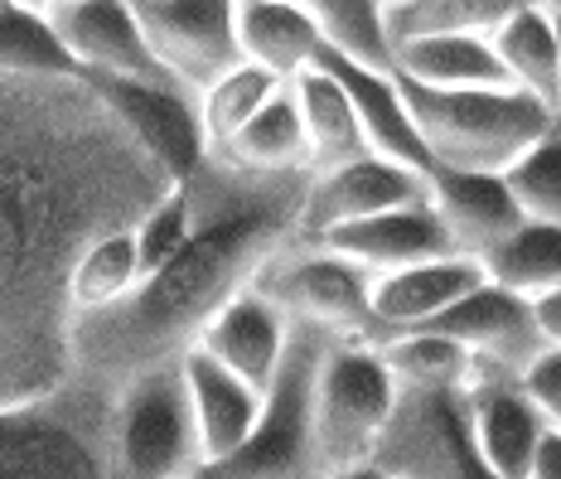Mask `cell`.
<instances>
[{
	"label": "cell",
	"instance_id": "7a4b0ae2",
	"mask_svg": "<svg viewBox=\"0 0 561 479\" xmlns=\"http://www.w3.org/2000/svg\"><path fill=\"white\" fill-rule=\"evenodd\" d=\"M314 170H252L208 150L190 174L194 232L126 300L73 324V378L116 392L136 373L184 358L276 252L306 232Z\"/></svg>",
	"mask_w": 561,
	"mask_h": 479
},
{
	"label": "cell",
	"instance_id": "52a82bcc",
	"mask_svg": "<svg viewBox=\"0 0 561 479\" xmlns=\"http://www.w3.org/2000/svg\"><path fill=\"white\" fill-rule=\"evenodd\" d=\"M116 479H194L208 465L184 358L136 373L112 392Z\"/></svg>",
	"mask_w": 561,
	"mask_h": 479
},
{
	"label": "cell",
	"instance_id": "7bdbcfd3",
	"mask_svg": "<svg viewBox=\"0 0 561 479\" xmlns=\"http://www.w3.org/2000/svg\"><path fill=\"white\" fill-rule=\"evenodd\" d=\"M194 479H198V475H194Z\"/></svg>",
	"mask_w": 561,
	"mask_h": 479
},
{
	"label": "cell",
	"instance_id": "d6a6232c",
	"mask_svg": "<svg viewBox=\"0 0 561 479\" xmlns=\"http://www.w3.org/2000/svg\"><path fill=\"white\" fill-rule=\"evenodd\" d=\"M300 5L334 49L364 58L373 68H392V39H388V15L382 0H290Z\"/></svg>",
	"mask_w": 561,
	"mask_h": 479
},
{
	"label": "cell",
	"instance_id": "ac0fdd59",
	"mask_svg": "<svg viewBox=\"0 0 561 479\" xmlns=\"http://www.w3.org/2000/svg\"><path fill=\"white\" fill-rule=\"evenodd\" d=\"M431 208L446 224L455 252H470L484 262L499 242L518 224H528L518 194H513L508 174H484V170H446L436 166L426 180Z\"/></svg>",
	"mask_w": 561,
	"mask_h": 479
},
{
	"label": "cell",
	"instance_id": "5bb4252c",
	"mask_svg": "<svg viewBox=\"0 0 561 479\" xmlns=\"http://www.w3.org/2000/svg\"><path fill=\"white\" fill-rule=\"evenodd\" d=\"M426 180L431 174H421L412 166H397L388 156H358V160H348V166L320 170L310 180L306 232H300V238H320V232L358 224V218L416 204V198H426Z\"/></svg>",
	"mask_w": 561,
	"mask_h": 479
},
{
	"label": "cell",
	"instance_id": "9c48e42d",
	"mask_svg": "<svg viewBox=\"0 0 561 479\" xmlns=\"http://www.w3.org/2000/svg\"><path fill=\"white\" fill-rule=\"evenodd\" d=\"M256 290L272 296L290 320L324 324L334 334H373V272L324 242H290L266 262Z\"/></svg>",
	"mask_w": 561,
	"mask_h": 479
},
{
	"label": "cell",
	"instance_id": "836d02e7",
	"mask_svg": "<svg viewBox=\"0 0 561 479\" xmlns=\"http://www.w3.org/2000/svg\"><path fill=\"white\" fill-rule=\"evenodd\" d=\"M508 184H513V194H518V204L528 218L561 224V126L508 170Z\"/></svg>",
	"mask_w": 561,
	"mask_h": 479
},
{
	"label": "cell",
	"instance_id": "4fadbf2b",
	"mask_svg": "<svg viewBox=\"0 0 561 479\" xmlns=\"http://www.w3.org/2000/svg\"><path fill=\"white\" fill-rule=\"evenodd\" d=\"M83 73V68H78ZM92 88L116 107L126 126L156 150L174 170V180H190L198 160L208 156L204 116H198V98L180 83H140V78H116V73H83Z\"/></svg>",
	"mask_w": 561,
	"mask_h": 479
},
{
	"label": "cell",
	"instance_id": "f546056e",
	"mask_svg": "<svg viewBox=\"0 0 561 479\" xmlns=\"http://www.w3.org/2000/svg\"><path fill=\"white\" fill-rule=\"evenodd\" d=\"M0 73H34V78L78 73L54 15L20 5V0H0Z\"/></svg>",
	"mask_w": 561,
	"mask_h": 479
},
{
	"label": "cell",
	"instance_id": "f1b7e54d",
	"mask_svg": "<svg viewBox=\"0 0 561 479\" xmlns=\"http://www.w3.org/2000/svg\"><path fill=\"white\" fill-rule=\"evenodd\" d=\"M489 282L518 290L528 300H542L547 290L561 286V224H542L528 218L484 256Z\"/></svg>",
	"mask_w": 561,
	"mask_h": 479
},
{
	"label": "cell",
	"instance_id": "83f0119b",
	"mask_svg": "<svg viewBox=\"0 0 561 479\" xmlns=\"http://www.w3.org/2000/svg\"><path fill=\"white\" fill-rule=\"evenodd\" d=\"M224 156H232L238 166L252 170H314L310 166V136H306V116H300L296 88H280L248 132L232 146H224Z\"/></svg>",
	"mask_w": 561,
	"mask_h": 479
},
{
	"label": "cell",
	"instance_id": "603a6c76",
	"mask_svg": "<svg viewBox=\"0 0 561 479\" xmlns=\"http://www.w3.org/2000/svg\"><path fill=\"white\" fill-rule=\"evenodd\" d=\"M238 39L248 64L276 78H300L324 49V30L290 0H238Z\"/></svg>",
	"mask_w": 561,
	"mask_h": 479
},
{
	"label": "cell",
	"instance_id": "ffe728a7",
	"mask_svg": "<svg viewBox=\"0 0 561 479\" xmlns=\"http://www.w3.org/2000/svg\"><path fill=\"white\" fill-rule=\"evenodd\" d=\"M290 330H296V320H290L272 296H262L256 286H248L232 306L218 310V320L208 324L194 349L214 354L224 368H232L238 378H248L266 392L276 383L280 364H286Z\"/></svg>",
	"mask_w": 561,
	"mask_h": 479
},
{
	"label": "cell",
	"instance_id": "74e56055",
	"mask_svg": "<svg viewBox=\"0 0 561 479\" xmlns=\"http://www.w3.org/2000/svg\"><path fill=\"white\" fill-rule=\"evenodd\" d=\"M537 306V324H542V334L552 339V344H561V286L547 290L542 300H533Z\"/></svg>",
	"mask_w": 561,
	"mask_h": 479
},
{
	"label": "cell",
	"instance_id": "7402d4cb",
	"mask_svg": "<svg viewBox=\"0 0 561 479\" xmlns=\"http://www.w3.org/2000/svg\"><path fill=\"white\" fill-rule=\"evenodd\" d=\"M392 73L421 88L460 92V88H513L504 58L489 34H450V39H412L397 44Z\"/></svg>",
	"mask_w": 561,
	"mask_h": 479
},
{
	"label": "cell",
	"instance_id": "7c38bea8",
	"mask_svg": "<svg viewBox=\"0 0 561 479\" xmlns=\"http://www.w3.org/2000/svg\"><path fill=\"white\" fill-rule=\"evenodd\" d=\"M49 15L83 73H116V78H140V83H180L160 64V54L150 49L136 0H68V5L49 10Z\"/></svg>",
	"mask_w": 561,
	"mask_h": 479
},
{
	"label": "cell",
	"instance_id": "8fae6325",
	"mask_svg": "<svg viewBox=\"0 0 561 479\" xmlns=\"http://www.w3.org/2000/svg\"><path fill=\"white\" fill-rule=\"evenodd\" d=\"M421 330H440V334L460 339L484 368L513 373V378H523V373L552 349V339L537 324L533 300L499 286V282H484L479 290H470L460 306H450L431 324H421Z\"/></svg>",
	"mask_w": 561,
	"mask_h": 479
},
{
	"label": "cell",
	"instance_id": "60d3db41",
	"mask_svg": "<svg viewBox=\"0 0 561 479\" xmlns=\"http://www.w3.org/2000/svg\"><path fill=\"white\" fill-rule=\"evenodd\" d=\"M537 5H547V10H561V0H537Z\"/></svg>",
	"mask_w": 561,
	"mask_h": 479
},
{
	"label": "cell",
	"instance_id": "ba28073f",
	"mask_svg": "<svg viewBox=\"0 0 561 479\" xmlns=\"http://www.w3.org/2000/svg\"><path fill=\"white\" fill-rule=\"evenodd\" d=\"M373 460L402 479H504L474 446L465 388H402L397 417Z\"/></svg>",
	"mask_w": 561,
	"mask_h": 479
},
{
	"label": "cell",
	"instance_id": "6da1fadb",
	"mask_svg": "<svg viewBox=\"0 0 561 479\" xmlns=\"http://www.w3.org/2000/svg\"><path fill=\"white\" fill-rule=\"evenodd\" d=\"M174 170L83 73H0V407L73 378V272Z\"/></svg>",
	"mask_w": 561,
	"mask_h": 479
},
{
	"label": "cell",
	"instance_id": "5b68a950",
	"mask_svg": "<svg viewBox=\"0 0 561 479\" xmlns=\"http://www.w3.org/2000/svg\"><path fill=\"white\" fill-rule=\"evenodd\" d=\"M334 339L339 334L324 324L296 320L286 364L266 388L262 422L228 460L204 465L198 479H324L320 446H314V383Z\"/></svg>",
	"mask_w": 561,
	"mask_h": 479
},
{
	"label": "cell",
	"instance_id": "2e32d148",
	"mask_svg": "<svg viewBox=\"0 0 561 479\" xmlns=\"http://www.w3.org/2000/svg\"><path fill=\"white\" fill-rule=\"evenodd\" d=\"M465 392H470V431H474V446L484 455V465L504 479H528L537 446L552 431V422L528 397L523 378L479 364L474 383Z\"/></svg>",
	"mask_w": 561,
	"mask_h": 479
},
{
	"label": "cell",
	"instance_id": "e575fe53",
	"mask_svg": "<svg viewBox=\"0 0 561 479\" xmlns=\"http://www.w3.org/2000/svg\"><path fill=\"white\" fill-rule=\"evenodd\" d=\"M190 232H194L190 184H174V190L136 224V252H140V266H146V276L160 272V266H165L170 256L180 252L184 242H190Z\"/></svg>",
	"mask_w": 561,
	"mask_h": 479
},
{
	"label": "cell",
	"instance_id": "3957f363",
	"mask_svg": "<svg viewBox=\"0 0 561 479\" xmlns=\"http://www.w3.org/2000/svg\"><path fill=\"white\" fill-rule=\"evenodd\" d=\"M407 102L426 136L436 166L446 170H484V174H508L523 156L547 141L561 126V116L542 98L523 88H421L407 83Z\"/></svg>",
	"mask_w": 561,
	"mask_h": 479
},
{
	"label": "cell",
	"instance_id": "484cf974",
	"mask_svg": "<svg viewBox=\"0 0 561 479\" xmlns=\"http://www.w3.org/2000/svg\"><path fill=\"white\" fill-rule=\"evenodd\" d=\"M518 5L523 0H392L382 15H388V39L397 54V44L412 39H450V34L494 39Z\"/></svg>",
	"mask_w": 561,
	"mask_h": 479
},
{
	"label": "cell",
	"instance_id": "e0dca14e",
	"mask_svg": "<svg viewBox=\"0 0 561 479\" xmlns=\"http://www.w3.org/2000/svg\"><path fill=\"white\" fill-rule=\"evenodd\" d=\"M484 282H489V266L470 252L431 256V262L373 276V339L397 334V330H421V324H431L450 306H460Z\"/></svg>",
	"mask_w": 561,
	"mask_h": 479
},
{
	"label": "cell",
	"instance_id": "d6986e66",
	"mask_svg": "<svg viewBox=\"0 0 561 479\" xmlns=\"http://www.w3.org/2000/svg\"><path fill=\"white\" fill-rule=\"evenodd\" d=\"M310 242H324V248L344 252L348 262L368 266L373 276L455 252L450 232H446V224H440L436 208H431V198H416V204L388 208V214L358 218V224H344V228H334V232H320V238H310Z\"/></svg>",
	"mask_w": 561,
	"mask_h": 479
},
{
	"label": "cell",
	"instance_id": "ab89813d",
	"mask_svg": "<svg viewBox=\"0 0 561 479\" xmlns=\"http://www.w3.org/2000/svg\"><path fill=\"white\" fill-rule=\"evenodd\" d=\"M20 5H30V10H44V15H49V10H58V5H68V0H20Z\"/></svg>",
	"mask_w": 561,
	"mask_h": 479
},
{
	"label": "cell",
	"instance_id": "d590c367",
	"mask_svg": "<svg viewBox=\"0 0 561 479\" xmlns=\"http://www.w3.org/2000/svg\"><path fill=\"white\" fill-rule=\"evenodd\" d=\"M523 388H528V397L542 407L547 422L561 431V344H552L528 373H523Z\"/></svg>",
	"mask_w": 561,
	"mask_h": 479
},
{
	"label": "cell",
	"instance_id": "4316f807",
	"mask_svg": "<svg viewBox=\"0 0 561 479\" xmlns=\"http://www.w3.org/2000/svg\"><path fill=\"white\" fill-rule=\"evenodd\" d=\"M378 349L402 388H470L479 373V358L470 349L440 330L378 334Z\"/></svg>",
	"mask_w": 561,
	"mask_h": 479
},
{
	"label": "cell",
	"instance_id": "9a60e30c",
	"mask_svg": "<svg viewBox=\"0 0 561 479\" xmlns=\"http://www.w3.org/2000/svg\"><path fill=\"white\" fill-rule=\"evenodd\" d=\"M314 68H330L339 83L348 88L358 116H364L368 146L378 150V156L397 160V166H412L421 174L436 170V156H431L426 136H421V126L412 116V102H407V88H402V78H397L392 68H373V64H364V58L334 49L330 39H324Z\"/></svg>",
	"mask_w": 561,
	"mask_h": 479
},
{
	"label": "cell",
	"instance_id": "cb8c5ba5",
	"mask_svg": "<svg viewBox=\"0 0 561 479\" xmlns=\"http://www.w3.org/2000/svg\"><path fill=\"white\" fill-rule=\"evenodd\" d=\"M290 88H296L300 116H306L314 174L348 166V160H358V156H378V150L368 146L364 116H358L354 98H348V88L339 83L330 68H306L300 78H290Z\"/></svg>",
	"mask_w": 561,
	"mask_h": 479
},
{
	"label": "cell",
	"instance_id": "277c9868",
	"mask_svg": "<svg viewBox=\"0 0 561 479\" xmlns=\"http://www.w3.org/2000/svg\"><path fill=\"white\" fill-rule=\"evenodd\" d=\"M0 479H116L112 392L68 378L64 388L0 407Z\"/></svg>",
	"mask_w": 561,
	"mask_h": 479
},
{
	"label": "cell",
	"instance_id": "4dcf8cb0",
	"mask_svg": "<svg viewBox=\"0 0 561 479\" xmlns=\"http://www.w3.org/2000/svg\"><path fill=\"white\" fill-rule=\"evenodd\" d=\"M286 88V78H276L272 68H256V64H242L224 73L208 92H198V116H204V136H208V150H224L232 146L242 132L256 122V112Z\"/></svg>",
	"mask_w": 561,
	"mask_h": 479
},
{
	"label": "cell",
	"instance_id": "8992f818",
	"mask_svg": "<svg viewBox=\"0 0 561 479\" xmlns=\"http://www.w3.org/2000/svg\"><path fill=\"white\" fill-rule=\"evenodd\" d=\"M397 402H402V383L382 358L378 339L339 334L314 383V446H320L324 479L378 455Z\"/></svg>",
	"mask_w": 561,
	"mask_h": 479
},
{
	"label": "cell",
	"instance_id": "30bf717a",
	"mask_svg": "<svg viewBox=\"0 0 561 479\" xmlns=\"http://www.w3.org/2000/svg\"><path fill=\"white\" fill-rule=\"evenodd\" d=\"M136 10L150 49L194 98L248 64L238 39V0H136Z\"/></svg>",
	"mask_w": 561,
	"mask_h": 479
},
{
	"label": "cell",
	"instance_id": "f35d334b",
	"mask_svg": "<svg viewBox=\"0 0 561 479\" xmlns=\"http://www.w3.org/2000/svg\"><path fill=\"white\" fill-rule=\"evenodd\" d=\"M330 479H402V475L388 470L382 460H364V465H348V470H334Z\"/></svg>",
	"mask_w": 561,
	"mask_h": 479
},
{
	"label": "cell",
	"instance_id": "d4e9b609",
	"mask_svg": "<svg viewBox=\"0 0 561 479\" xmlns=\"http://www.w3.org/2000/svg\"><path fill=\"white\" fill-rule=\"evenodd\" d=\"M494 49L504 58L513 88L542 98L561 116V39H557V15L537 0H523L508 15V25L494 34Z\"/></svg>",
	"mask_w": 561,
	"mask_h": 479
},
{
	"label": "cell",
	"instance_id": "b9f144b4",
	"mask_svg": "<svg viewBox=\"0 0 561 479\" xmlns=\"http://www.w3.org/2000/svg\"><path fill=\"white\" fill-rule=\"evenodd\" d=\"M552 15H557V39H561V10H552Z\"/></svg>",
	"mask_w": 561,
	"mask_h": 479
},
{
	"label": "cell",
	"instance_id": "8d00e7d4",
	"mask_svg": "<svg viewBox=\"0 0 561 479\" xmlns=\"http://www.w3.org/2000/svg\"><path fill=\"white\" fill-rule=\"evenodd\" d=\"M528 479H561V431L557 426L547 431L542 446H537V460H533Z\"/></svg>",
	"mask_w": 561,
	"mask_h": 479
},
{
	"label": "cell",
	"instance_id": "44dd1931",
	"mask_svg": "<svg viewBox=\"0 0 561 479\" xmlns=\"http://www.w3.org/2000/svg\"><path fill=\"white\" fill-rule=\"evenodd\" d=\"M184 373H190L194 417H198V436H204L208 465L228 460V455L256 431V422H262L266 392L256 388V383L238 378L232 368H224L214 354H204V349H190V354H184Z\"/></svg>",
	"mask_w": 561,
	"mask_h": 479
},
{
	"label": "cell",
	"instance_id": "1f68e13d",
	"mask_svg": "<svg viewBox=\"0 0 561 479\" xmlns=\"http://www.w3.org/2000/svg\"><path fill=\"white\" fill-rule=\"evenodd\" d=\"M140 282H146V266H140V252H136V228L102 238L73 272V310H78V320L92 315V310L116 306V300H126Z\"/></svg>",
	"mask_w": 561,
	"mask_h": 479
}]
</instances>
